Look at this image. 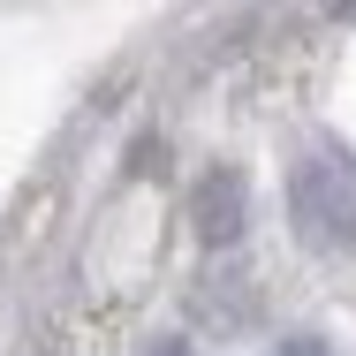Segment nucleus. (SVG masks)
I'll list each match as a JSON object with an SVG mask.
<instances>
[{"label": "nucleus", "mask_w": 356, "mask_h": 356, "mask_svg": "<svg viewBox=\"0 0 356 356\" xmlns=\"http://www.w3.org/2000/svg\"><path fill=\"white\" fill-rule=\"evenodd\" d=\"M288 220L311 250H349L356 243V152L349 144H311L288 167Z\"/></svg>", "instance_id": "1"}, {"label": "nucleus", "mask_w": 356, "mask_h": 356, "mask_svg": "<svg viewBox=\"0 0 356 356\" xmlns=\"http://www.w3.org/2000/svg\"><path fill=\"white\" fill-rule=\"evenodd\" d=\"M243 220H250V190H243V175H235V167H213V175L197 182V197H190V227H197V243L227 250V243L243 235Z\"/></svg>", "instance_id": "2"}, {"label": "nucleus", "mask_w": 356, "mask_h": 356, "mask_svg": "<svg viewBox=\"0 0 356 356\" xmlns=\"http://www.w3.org/2000/svg\"><path fill=\"white\" fill-rule=\"evenodd\" d=\"M273 356H334V349H326V341H311V334H296V341H281Z\"/></svg>", "instance_id": "3"}, {"label": "nucleus", "mask_w": 356, "mask_h": 356, "mask_svg": "<svg viewBox=\"0 0 356 356\" xmlns=\"http://www.w3.org/2000/svg\"><path fill=\"white\" fill-rule=\"evenodd\" d=\"M144 356H190V349H182V341H159V349H144Z\"/></svg>", "instance_id": "4"}]
</instances>
